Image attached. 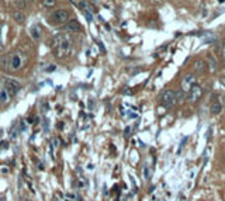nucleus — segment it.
Masks as SVG:
<instances>
[{"label":"nucleus","mask_w":225,"mask_h":201,"mask_svg":"<svg viewBox=\"0 0 225 201\" xmlns=\"http://www.w3.org/2000/svg\"><path fill=\"white\" fill-rule=\"evenodd\" d=\"M51 145L54 146V148H58V146H59V139H58V138H54V139H52V142H51Z\"/></svg>","instance_id":"nucleus-18"},{"label":"nucleus","mask_w":225,"mask_h":201,"mask_svg":"<svg viewBox=\"0 0 225 201\" xmlns=\"http://www.w3.org/2000/svg\"><path fill=\"white\" fill-rule=\"evenodd\" d=\"M65 30H66L68 33H79V31L82 30V27H80V24H79L77 20H71V21L66 24Z\"/></svg>","instance_id":"nucleus-8"},{"label":"nucleus","mask_w":225,"mask_h":201,"mask_svg":"<svg viewBox=\"0 0 225 201\" xmlns=\"http://www.w3.org/2000/svg\"><path fill=\"white\" fill-rule=\"evenodd\" d=\"M26 1H34V0H26Z\"/></svg>","instance_id":"nucleus-25"},{"label":"nucleus","mask_w":225,"mask_h":201,"mask_svg":"<svg viewBox=\"0 0 225 201\" xmlns=\"http://www.w3.org/2000/svg\"><path fill=\"white\" fill-rule=\"evenodd\" d=\"M52 20L56 24H65V23L69 21V13L66 10H56L52 14Z\"/></svg>","instance_id":"nucleus-7"},{"label":"nucleus","mask_w":225,"mask_h":201,"mask_svg":"<svg viewBox=\"0 0 225 201\" xmlns=\"http://www.w3.org/2000/svg\"><path fill=\"white\" fill-rule=\"evenodd\" d=\"M144 175H145V179H148V168L144 169Z\"/></svg>","instance_id":"nucleus-22"},{"label":"nucleus","mask_w":225,"mask_h":201,"mask_svg":"<svg viewBox=\"0 0 225 201\" xmlns=\"http://www.w3.org/2000/svg\"><path fill=\"white\" fill-rule=\"evenodd\" d=\"M30 34H31V38L37 41V39H39L41 38V35H42V28L35 24V26H32L31 28H30Z\"/></svg>","instance_id":"nucleus-9"},{"label":"nucleus","mask_w":225,"mask_h":201,"mask_svg":"<svg viewBox=\"0 0 225 201\" xmlns=\"http://www.w3.org/2000/svg\"><path fill=\"white\" fill-rule=\"evenodd\" d=\"M16 6L19 9H26L27 7V1L26 0H16Z\"/></svg>","instance_id":"nucleus-17"},{"label":"nucleus","mask_w":225,"mask_h":201,"mask_svg":"<svg viewBox=\"0 0 225 201\" xmlns=\"http://www.w3.org/2000/svg\"><path fill=\"white\" fill-rule=\"evenodd\" d=\"M207 69L206 63H204V61L203 59H197L196 62H194V71L197 72V73H204Z\"/></svg>","instance_id":"nucleus-11"},{"label":"nucleus","mask_w":225,"mask_h":201,"mask_svg":"<svg viewBox=\"0 0 225 201\" xmlns=\"http://www.w3.org/2000/svg\"><path fill=\"white\" fill-rule=\"evenodd\" d=\"M159 100H161V104L163 105V107H166V108L172 107V105L177 101V100H176V91H173V90H165L161 94Z\"/></svg>","instance_id":"nucleus-4"},{"label":"nucleus","mask_w":225,"mask_h":201,"mask_svg":"<svg viewBox=\"0 0 225 201\" xmlns=\"http://www.w3.org/2000/svg\"><path fill=\"white\" fill-rule=\"evenodd\" d=\"M219 83H221V86H224L225 87V76H222V78L219 79Z\"/></svg>","instance_id":"nucleus-20"},{"label":"nucleus","mask_w":225,"mask_h":201,"mask_svg":"<svg viewBox=\"0 0 225 201\" xmlns=\"http://www.w3.org/2000/svg\"><path fill=\"white\" fill-rule=\"evenodd\" d=\"M13 19L19 23V24H23L24 21H26V16L21 13V11H14L13 13Z\"/></svg>","instance_id":"nucleus-13"},{"label":"nucleus","mask_w":225,"mask_h":201,"mask_svg":"<svg viewBox=\"0 0 225 201\" xmlns=\"http://www.w3.org/2000/svg\"><path fill=\"white\" fill-rule=\"evenodd\" d=\"M196 82H197V78H196L194 75H186V76L183 78V80H181V91L189 93L190 89L196 84Z\"/></svg>","instance_id":"nucleus-6"},{"label":"nucleus","mask_w":225,"mask_h":201,"mask_svg":"<svg viewBox=\"0 0 225 201\" xmlns=\"http://www.w3.org/2000/svg\"><path fill=\"white\" fill-rule=\"evenodd\" d=\"M42 4L45 7H54L56 4V0H42Z\"/></svg>","instance_id":"nucleus-15"},{"label":"nucleus","mask_w":225,"mask_h":201,"mask_svg":"<svg viewBox=\"0 0 225 201\" xmlns=\"http://www.w3.org/2000/svg\"><path fill=\"white\" fill-rule=\"evenodd\" d=\"M58 130H64V123H59L58 124Z\"/></svg>","instance_id":"nucleus-23"},{"label":"nucleus","mask_w":225,"mask_h":201,"mask_svg":"<svg viewBox=\"0 0 225 201\" xmlns=\"http://www.w3.org/2000/svg\"><path fill=\"white\" fill-rule=\"evenodd\" d=\"M52 51H54V55L56 58L62 59L65 58L66 55H69L71 52V46H72V42H71V38L68 35H55L52 38Z\"/></svg>","instance_id":"nucleus-2"},{"label":"nucleus","mask_w":225,"mask_h":201,"mask_svg":"<svg viewBox=\"0 0 225 201\" xmlns=\"http://www.w3.org/2000/svg\"><path fill=\"white\" fill-rule=\"evenodd\" d=\"M10 101V96L7 94V91L4 90V87L0 90V105H3V104H6Z\"/></svg>","instance_id":"nucleus-12"},{"label":"nucleus","mask_w":225,"mask_h":201,"mask_svg":"<svg viewBox=\"0 0 225 201\" xmlns=\"http://www.w3.org/2000/svg\"><path fill=\"white\" fill-rule=\"evenodd\" d=\"M4 90L7 91V94L10 96V98H13L14 96H17V93L21 89V84L17 82V80H13V79H6L4 80Z\"/></svg>","instance_id":"nucleus-3"},{"label":"nucleus","mask_w":225,"mask_h":201,"mask_svg":"<svg viewBox=\"0 0 225 201\" xmlns=\"http://www.w3.org/2000/svg\"><path fill=\"white\" fill-rule=\"evenodd\" d=\"M27 62V58L24 53L21 52H11L9 55H4L3 58H0V69L9 73L21 71Z\"/></svg>","instance_id":"nucleus-1"},{"label":"nucleus","mask_w":225,"mask_h":201,"mask_svg":"<svg viewBox=\"0 0 225 201\" xmlns=\"http://www.w3.org/2000/svg\"><path fill=\"white\" fill-rule=\"evenodd\" d=\"M222 111V104L218 103V101H214L211 104V113L212 114H219Z\"/></svg>","instance_id":"nucleus-14"},{"label":"nucleus","mask_w":225,"mask_h":201,"mask_svg":"<svg viewBox=\"0 0 225 201\" xmlns=\"http://www.w3.org/2000/svg\"><path fill=\"white\" fill-rule=\"evenodd\" d=\"M221 55H222V59H225V44L222 45V51H221Z\"/></svg>","instance_id":"nucleus-21"},{"label":"nucleus","mask_w":225,"mask_h":201,"mask_svg":"<svg viewBox=\"0 0 225 201\" xmlns=\"http://www.w3.org/2000/svg\"><path fill=\"white\" fill-rule=\"evenodd\" d=\"M55 69H56V66H55V65H49V68H46L45 71H46V72H54Z\"/></svg>","instance_id":"nucleus-19"},{"label":"nucleus","mask_w":225,"mask_h":201,"mask_svg":"<svg viewBox=\"0 0 225 201\" xmlns=\"http://www.w3.org/2000/svg\"><path fill=\"white\" fill-rule=\"evenodd\" d=\"M3 28H4V24L0 23V51L4 48V44H3V39H1V35H3Z\"/></svg>","instance_id":"nucleus-16"},{"label":"nucleus","mask_w":225,"mask_h":201,"mask_svg":"<svg viewBox=\"0 0 225 201\" xmlns=\"http://www.w3.org/2000/svg\"><path fill=\"white\" fill-rule=\"evenodd\" d=\"M218 1H219V3H224V1H225V0H218Z\"/></svg>","instance_id":"nucleus-24"},{"label":"nucleus","mask_w":225,"mask_h":201,"mask_svg":"<svg viewBox=\"0 0 225 201\" xmlns=\"http://www.w3.org/2000/svg\"><path fill=\"white\" fill-rule=\"evenodd\" d=\"M201 96H203V89H201V86H199V84H194L193 87L190 89V91L187 93V98H189L190 103L199 101L200 98H201Z\"/></svg>","instance_id":"nucleus-5"},{"label":"nucleus","mask_w":225,"mask_h":201,"mask_svg":"<svg viewBox=\"0 0 225 201\" xmlns=\"http://www.w3.org/2000/svg\"><path fill=\"white\" fill-rule=\"evenodd\" d=\"M207 59H208V66H207V69L210 72H217V69H218V62L215 61V58L212 56V55H208L207 56Z\"/></svg>","instance_id":"nucleus-10"}]
</instances>
